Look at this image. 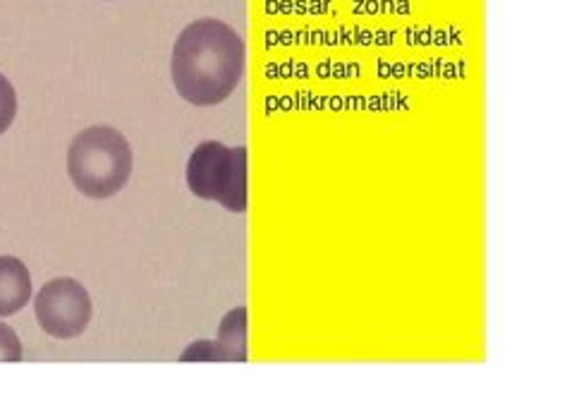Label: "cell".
I'll list each match as a JSON object with an SVG mask.
<instances>
[{
  "mask_svg": "<svg viewBox=\"0 0 567 400\" xmlns=\"http://www.w3.org/2000/svg\"><path fill=\"white\" fill-rule=\"evenodd\" d=\"M216 343L226 362H247L249 360V315L247 307H235L220 319Z\"/></svg>",
  "mask_w": 567,
  "mask_h": 400,
  "instance_id": "cell-6",
  "label": "cell"
},
{
  "mask_svg": "<svg viewBox=\"0 0 567 400\" xmlns=\"http://www.w3.org/2000/svg\"><path fill=\"white\" fill-rule=\"evenodd\" d=\"M183 362H226L216 340H194L181 355Z\"/></svg>",
  "mask_w": 567,
  "mask_h": 400,
  "instance_id": "cell-8",
  "label": "cell"
},
{
  "mask_svg": "<svg viewBox=\"0 0 567 400\" xmlns=\"http://www.w3.org/2000/svg\"><path fill=\"white\" fill-rule=\"evenodd\" d=\"M34 317L43 334L70 340L82 336L94 317V302L89 290L74 278H53L34 300Z\"/></svg>",
  "mask_w": 567,
  "mask_h": 400,
  "instance_id": "cell-4",
  "label": "cell"
},
{
  "mask_svg": "<svg viewBox=\"0 0 567 400\" xmlns=\"http://www.w3.org/2000/svg\"><path fill=\"white\" fill-rule=\"evenodd\" d=\"M187 187L194 197L216 202L230 214L249 206V154L247 146L202 142L187 161Z\"/></svg>",
  "mask_w": 567,
  "mask_h": 400,
  "instance_id": "cell-3",
  "label": "cell"
},
{
  "mask_svg": "<svg viewBox=\"0 0 567 400\" xmlns=\"http://www.w3.org/2000/svg\"><path fill=\"white\" fill-rule=\"evenodd\" d=\"M18 115V92L12 82L0 72V135H6Z\"/></svg>",
  "mask_w": 567,
  "mask_h": 400,
  "instance_id": "cell-7",
  "label": "cell"
},
{
  "mask_svg": "<svg viewBox=\"0 0 567 400\" xmlns=\"http://www.w3.org/2000/svg\"><path fill=\"white\" fill-rule=\"evenodd\" d=\"M32 300V276L18 257H0V317L18 315Z\"/></svg>",
  "mask_w": 567,
  "mask_h": 400,
  "instance_id": "cell-5",
  "label": "cell"
},
{
  "mask_svg": "<svg viewBox=\"0 0 567 400\" xmlns=\"http://www.w3.org/2000/svg\"><path fill=\"white\" fill-rule=\"evenodd\" d=\"M134 168L127 137L111 125H92L74 135L68 150V175L80 195L111 199L121 192Z\"/></svg>",
  "mask_w": 567,
  "mask_h": 400,
  "instance_id": "cell-2",
  "label": "cell"
},
{
  "mask_svg": "<svg viewBox=\"0 0 567 400\" xmlns=\"http://www.w3.org/2000/svg\"><path fill=\"white\" fill-rule=\"evenodd\" d=\"M24 358V350L20 343V336L14 334L12 326L0 321V362H20Z\"/></svg>",
  "mask_w": 567,
  "mask_h": 400,
  "instance_id": "cell-9",
  "label": "cell"
},
{
  "mask_svg": "<svg viewBox=\"0 0 567 400\" xmlns=\"http://www.w3.org/2000/svg\"><path fill=\"white\" fill-rule=\"evenodd\" d=\"M247 68V47L235 27L204 18L187 24L171 55L173 86L192 106L208 109L228 101Z\"/></svg>",
  "mask_w": 567,
  "mask_h": 400,
  "instance_id": "cell-1",
  "label": "cell"
}]
</instances>
